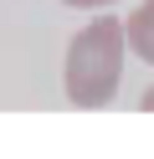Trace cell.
<instances>
[{
  "instance_id": "obj_4",
  "label": "cell",
  "mask_w": 154,
  "mask_h": 159,
  "mask_svg": "<svg viewBox=\"0 0 154 159\" xmlns=\"http://www.w3.org/2000/svg\"><path fill=\"white\" fill-rule=\"evenodd\" d=\"M139 113H154V87H144V98H139Z\"/></svg>"
},
{
  "instance_id": "obj_3",
  "label": "cell",
  "mask_w": 154,
  "mask_h": 159,
  "mask_svg": "<svg viewBox=\"0 0 154 159\" xmlns=\"http://www.w3.org/2000/svg\"><path fill=\"white\" fill-rule=\"evenodd\" d=\"M62 5H72V11H103V5H118V0H62Z\"/></svg>"
},
{
  "instance_id": "obj_2",
  "label": "cell",
  "mask_w": 154,
  "mask_h": 159,
  "mask_svg": "<svg viewBox=\"0 0 154 159\" xmlns=\"http://www.w3.org/2000/svg\"><path fill=\"white\" fill-rule=\"evenodd\" d=\"M123 36H128V52L154 67V0H144L139 11L123 21Z\"/></svg>"
},
{
  "instance_id": "obj_1",
  "label": "cell",
  "mask_w": 154,
  "mask_h": 159,
  "mask_svg": "<svg viewBox=\"0 0 154 159\" xmlns=\"http://www.w3.org/2000/svg\"><path fill=\"white\" fill-rule=\"evenodd\" d=\"M123 52H128V36H123L118 16H98L87 21L67 46V62H62V87H67V103L77 108H103L123 82Z\"/></svg>"
}]
</instances>
